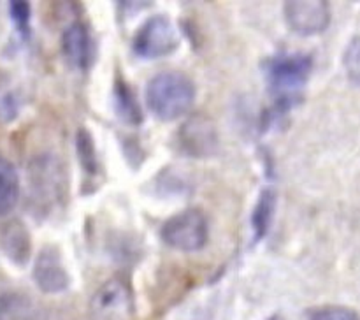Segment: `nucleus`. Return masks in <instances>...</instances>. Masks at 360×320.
I'll use <instances>...</instances> for the list:
<instances>
[{
    "mask_svg": "<svg viewBox=\"0 0 360 320\" xmlns=\"http://www.w3.org/2000/svg\"><path fill=\"white\" fill-rule=\"evenodd\" d=\"M264 74L269 94L274 98L273 116L285 115L299 101L313 69V58L309 55H276L264 60Z\"/></svg>",
    "mask_w": 360,
    "mask_h": 320,
    "instance_id": "obj_1",
    "label": "nucleus"
},
{
    "mask_svg": "<svg viewBox=\"0 0 360 320\" xmlns=\"http://www.w3.org/2000/svg\"><path fill=\"white\" fill-rule=\"evenodd\" d=\"M28 190L32 210L42 217L65 204L69 176L63 162L51 153L32 158L28 164Z\"/></svg>",
    "mask_w": 360,
    "mask_h": 320,
    "instance_id": "obj_2",
    "label": "nucleus"
},
{
    "mask_svg": "<svg viewBox=\"0 0 360 320\" xmlns=\"http://www.w3.org/2000/svg\"><path fill=\"white\" fill-rule=\"evenodd\" d=\"M195 102V84L186 74L169 70L148 81L146 104L160 122H172L192 109Z\"/></svg>",
    "mask_w": 360,
    "mask_h": 320,
    "instance_id": "obj_3",
    "label": "nucleus"
},
{
    "mask_svg": "<svg viewBox=\"0 0 360 320\" xmlns=\"http://www.w3.org/2000/svg\"><path fill=\"white\" fill-rule=\"evenodd\" d=\"M160 238L165 245L179 252H199L210 239L206 215L197 207H188L172 215L162 225Z\"/></svg>",
    "mask_w": 360,
    "mask_h": 320,
    "instance_id": "obj_4",
    "label": "nucleus"
},
{
    "mask_svg": "<svg viewBox=\"0 0 360 320\" xmlns=\"http://www.w3.org/2000/svg\"><path fill=\"white\" fill-rule=\"evenodd\" d=\"M179 46V34L174 23L164 14H157L144 21L136 32L132 49L139 58L157 60L172 55Z\"/></svg>",
    "mask_w": 360,
    "mask_h": 320,
    "instance_id": "obj_5",
    "label": "nucleus"
},
{
    "mask_svg": "<svg viewBox=\"0 0 360 320\" xmlns=\"http://www.w3.org/2000/svg\"><path fill=\"white\" fill-rule=\"evenodd\" d=\"M134 308L132 288L122 276L102 283L90 301L94 320H130L134 316Z\"/></svg>",
    "mask_w": 360,
    "mask_h": 320,
    "instance_id": "obj_6",
    "label": "nucleus"
},
{
    "mask_svg": "<svg viewBox=\"0 0 360 320\" xmlns=\"http://www.w3.org/2000/svg\"><path fill=\"white\" fill-rule=\"evenodd\" d=\"M179 151L192 158L213 157L218 151L220 141L214 123L207 116L195 115L186 120L178 132Z\"/></svg>",
    "mask_w": 360,
    "mask_h": 320,
    "instance_id": "obj_7",
    "label": "nucleus"
},
{
    "mask_svg": "<svg viewBox=\"0 0 360 320\" xmlns=\"http://www.w3.org/2000/svg\"><path fill=\"white\" fill-rule=\"evenodd\" d=\"M285 21L299 35H316L330 23V6L326 0H290L285 2Z\"/></svg>",
    "mask_w": 360,
    "mask_h": 320,
    "instance_id": "obj_8",
    "label": "nucleus"
},
{
    "mask_svg": "<svg viewBox=\"0 0 360 320\" xmlns=\"http://www.w3.org/2000/svg\"><path fill=\"white\" fill-rule=\"evenodd\" d=\"M32 278L39 290H42L44 294H60L69 288L70 276L63 266L62 253L56 246L46 245L37 253L34 260V269H32Z\"/></svg>",
    "mask_w": 360,
    "mask_h": 320,
    "instance_id": "obj_9",
    "label": "nucleus"
},
{
    "mask_svg": "<svg viewBox=\"0 0 360 320\" xmlns=\"http://www.w3.org/2000/svg\"><path fill=\"white\" fill-rule=\"evenodd\" d=\"M62 53L72 67L86 70L94 63L95 44L90 32L81 21H74L62 34Z\"/></svg>",
    "mask_w": 360,
    "mask_h": 320,
    "instance_id": "obj_10",
    "label": "nucleus"
},
{
    "mask_svg": "<svg viewBox=\"0 0 360 320\" xmlns=\"http://www.w3.org/2000/svg\"><path fill=\"white\" fill-rule=\"evenodd\" d=\"M0 250L11 264L27 266L32 255V238L28 227L18 218L7 222L0 231Z\"/></svg>",
    "mask_w": 360,
    "mask_h": 320,
    "instance_id": "obj_11",
    "label": "nucleus"
},
{
    "mask_svg": "<svg viewBox=\"0 0 360 320\" xmlns=\"http://www.w3.org/2000/svg\"><path fill=\"white\" fill-rule=\"evenodd\" d=\"M112 109L120 122L125 125L137 127L143 123V109H141L139 101L122 76H116L112 83Z\"/></svg>",
    "mask_w": 360,
    "mask_h": 320,
    "instance_id": "obj_12",
    "label": "nucleus"
},
{
    "mask_svg": "<svg viewBox=\"0 0 360 320\" xmlns=\"http://www.w3.org/2000/svg\"><path fill=\"white\" fill-rule=\"evenodd\" d=\"M276 203L278 193L274 188L267 186L260 192L255 207L252 211V229L253 236H255V243L262 241L269 234L271 224H273L274 213H276Z\"/></svg>",
    "mask_w": 360,
    "mask_h": 320,
    "instance_id": "obj_13",
    "label": "nucleus"
},
{
    "mask_svg": "<svg viewBox=\"0 0 360 320\" xmlns=\"http://www.w3.org/2000/svg\"><path fill=\"white\" fill-rule=\"evenodd\" d=\"M20 199V174L7 157L0 153V217H7Z\"/></svg>",
    "mask_w": 360,
    "mask_h": 320,
    "instance_id": "obj_14",
    "label": "nucleus"
},
{
    "mask_svg": "<svg viewBox=\"0 0 360 320\" xmlns=\"http://www.w3.org/2000/svg\"><path fill=\"white\" fill-rule=\"evenodd\" d=\"M0 320H39V309L28 295L0 292Z\"/></svg>",
    "mask_w": 360,
    "mask_h": 320,
    "instance_id": "obj_15",
    "label": "nucleus"
},
{
    "mask_svg": "<svg viewBox=\"0 0 360 320\" xmlns=\"http://www.w3.org/2000/svg\"><path fill=\"white\" fill-rule=\"evenodd\" d=\"M76 153L79 158L81 169L84 171V174L88 178H95L98 176L101 171V165H98V155L97 148H95L94 136L90 134V130L79 129L76 134Z\"/></svg>",
    "mask_w": 360,
    "mask_h": 320,
    "instance_id": "obj_16",
    "label": "nucleus"
},
{
    "mask_svg": "<svg viewBox=\"0 0 360 320\" xmlns=\"http://www.w3.org/2000/svg\"><path fill=\"white\" fill-rule=\"evenodd\" d=\"M9 16H11V21H13L14 28H16L18 35H20L23 41H28L32 34L30 2H27V0H13V2H9Z\"/></svg>",
    "mask_w": 360,
    "mask_h": 320,
    "instance_id": "obj_17",
    "label": "nucleus"
},
{
    "mask_svg": "<svg viewBox=\"0 0 360 320\" xmlns=\"http://www.w3.org/2000/svg\"><path fill=\"white\" fill-rule=\"evenodd\" d=\"M343 67L352 83L360 87V35L354 37L343 55Z\"/></svg>",
    "mask_w": 360,
    "mask_h": 320,
    "instance_id": "obj_18",
    "label": "nucleus"
},
{
    "mask_svg": "<svg viewBox=\"0 0 360 320\" xmlns=\"http://www.w3.org/2000/svg\"><path fill=\"white\" fill-rule=\"evenodd\" d=\"M309 320H360L357 312L347 306H322L308 313Z\"/></svg>",
    "mask_w": 360,
    "mask_h": 320,
    "instance_id": "obj_19",
    "label": "nucleus"
},
{
    "mask_svg": "<svg viewBox=\"0 0 360 320\" xmlns=\"http://www.w3.org/2000/svg\"><path fill=\"white\" fill-rule=\"evenodd\" d=\"M21 111L20 95L16 91H6L0 95V123H13Z\"/></svg>",
    "mask_w": 360,
    "mask_h": 320,
    "instance_id": "obj_20",
    "label": "nucleus"
},
{
    "mask_svg": "<svg viewBox=\"0 0 360 320\" xmlns=\"http://www.w3.org/2000/svg\"><path fill=\"white\" fill-rule=\"evenodd\" d=\"M123 153H125L127 162L134 165V169L141 167L144 160V151L136 139H127L123 143Z\"/></svg>",
    "mask_w": 360,
    "mask_h": 320,
    "instance_id": "obj_21",
    "label": "nucleus"
},
{
    "mask_svg": "<svg viewBox=\"0 0 360 320\" xmlns=\"http://www.w3.org/2000/svg\"><path fill=\"white\" fill-rule=\"evenodd\" d=\"M269 320H276V319H274V316H273V319H269Z\"/></svg>",
    "mask_w": 360,
    "mask_h": 320,
    "instance_id": "obj_22",
    "label": "nucleus"
}]
</instances>
